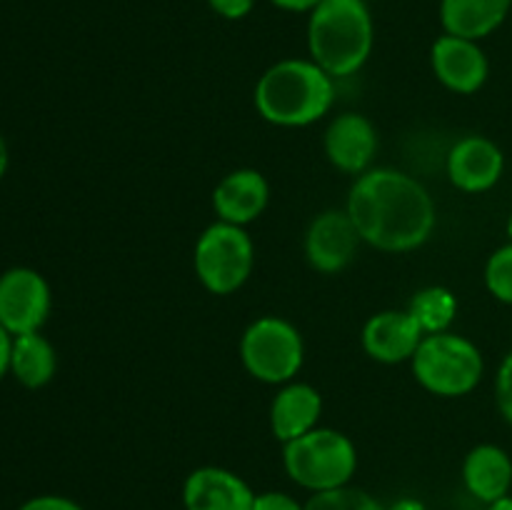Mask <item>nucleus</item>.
I'll use <instances>...</instances> for the list:
<instances>
[{"mask_svg":"<svg viewBox=\"0 0 512 510\" xmlns=\"http://www.w3.org/2000/svg\"><path fill=\"white\" fill-rule=\"evenodd\" d=\"M408 313L418 320L420 330L425 335L445 333L453 325L455 315H458V298L450 288L443 285H428V288L418 290L408 305Z\"/></svg>","mask_w":512,"mask_h":510,"instance_id":"obj_20","label":"nucleus"},{"mask_svg":"<svg viewBox=\"0 0 512 510\" xmlns=\"http://www.w3.org/2000/svg\"><path fill=\"white\" fill-rule=\"evenodd\" d=\"M10 350H13V335L0 325V380L10 373Z\"/></svg>","mask_w":512,"mask_h":510,"instance_id":"obj_28","label":"nucleus"},{"mask_svg":"<svg viewBox=\"0 0 512 510\" xmlns=\"http://www.w3.org/2000/svg\"><path fill=\"white\" fill-rule=\"evenodd\" d=\"M305 510H385V505L365 490L343 485V488L325 490V493H313L305 503Z\"/></svg>","mask_w":512,"mask_h":510,"instance_id":"obj_21","label":"nucleus"},{"mask_svg":"<svg viewBox=\"0 0 512 510\" xmlns=\"http://www.w3.org/2000/svg\"><path fill=\"white\" fill-rule=\"evenodd\" d=\"M58 370V355L53 343L45 335L25 333L15 335L13 350H10V375L18 380L23 388L38 390L53 380Z\"/></svg>","mask_w":512,"mask_h":510,"instance_id":"obj_19","label":"nucleus"},{"mask_svg":"<svg viewBox=\"0 0 512 510\" xmlns=\"http://www.w3.org/2000/svg\"><path fill=\"white\" fill-rule=\"evenodd\" d=\"M463 483L475 500L493 505L508 498L512 488V458L493 443L475 445L463 460Z\"/></svg>","mask_w":512,"mask_h":510,"instance_id":"obj_17","label":"nucleus"},{"mask_svg":"<svg viewBox=\"0 0 512 510\" xmlns=\"http://www.w3.org/2000/svg\"><path fill=\"white\" fill-rule=\"evenodd\" d=\"M485 288L500 303L512 305V243L495 250L485 263Z\"/></svg>","mask_w":512,"mask_h":510,"instance_id":"obj_22","label":"nucleus"},{"mask_svg":"<svg viewBox=\"0 0 512 510\" xmlns=\"http://www.w3.org/2000/svg\"><path fill=\"white\" fill-rule=\"evenodd\" d=\"M8 163H10L8 143H5L3 133H0V180H3V175H5V173H8Z\"/></svg>","mask_w":512,"mask_h":510,"instance_id":"obj_30","label":"nucleus"},{"mask_svg":"<svg viewBox=\"0 0 512 510\" xmlns=\"http://www.w3.org/2000/svg\"><path fill=\"white\" fill-rule=\"evenodd\" d=\"M320 415H323V395L318 393V388L290 380L278 390L270 405V430L280 443H290L318 428Z\"/></svg>","mask_w":512,"mask_h":510,"instance_id":"obj_16","label":"nucleus"},{"mask_svg":"<svg viewBox=\"0 0 512 510\" xmlns=\"http://www.w3.org/2000/svg\"><path fill=\"white\" fill-rule=\"evenodd\" d=\"M512 0H440V25L448 35L483 40L508 20Z\"/></svg>","mask_w":512,"mask_h":510,"instance_id":"obj_18","label":"nucleus"},{"mask_svg":"<svg viewBox=\"0 0 512 510\" xmlns=\"http://www.w3.org/2000/svg\"><path fill=\"white\" fill-rule=\"evenodd\" d=\"M360 243L363 240L345 210H325L315 215L305 233V258L318 273L335 275L353 263Z\"/></svg>","mask_w":512,"mask_h":510,"instance_id":"obj_10","label":"nucleus"},{"mask_svg":"<svg viewBox=\"0 0 512 510\" xmlns=\"http://www.w3.org/2000/svg\"><path fill=\"white\" fill-rule=\"evenodd\" d=\"M253 510H305V505H300L293 495L268 490V493L255 495Z\"/></svg>","mask_w":512,"mask_h":510,"instance_id":"obj_24","label":"nucleus"},{"mask_svg":"<svg viewBox=\"0 0 512 510\" xmlns=\"http://www.w3.org/2000/svg\"><path fill=\"white\" fill-rule=\"evenodd\" d=\"M495 400H498L503 418L512 425V350L500 363L498 378H495Z\"/></svg>","mask_w":512,"mask_h":510,"instance_id":"obj_23","label":"nucleus"},{"mask_svg":"<svg viewBox=\"0 0 512 510\" xmlns=\"http://www.w3.org/2000/svg\"><path fill=\"white\" fill-rule=\"evenodd\" d=\"M53 308L50 285L38 270L10 268L0 275V325L10 335L38 333Z\"/></svg>","mask_w":512,"mask_h":510,"instance_id":"obj_8","label":"nucleus"},{"mask_svg":"<svg viewBox=\"0 0 512 510\" xmlns=\"http://www.w3.org/2000/svg\"><path fill=\"white\" fill-rule=\"evenodd\" d=\"M435 78L458 95H473L488 83L490 60L478 40L443 33L430 48Z\"/></svg>","mask_w":512,"mask_h":510,"instance_id":"obj_9","label":"nucleus"},{"mask_svg":"<svg viewBox=\"0 0 512 510\" xmlns=\"http://www.w3.org/2000/svg\"><path fill=\"white\" fill-rule=\"evenodd\" d=\"M18 510H83L75 500L63 498V495H38L20 505Z\"/></svg>","mask_w":512,"mask_h":510,"instance_id":"obj_26","label":"nucleus"},{"mask_svg":"<svg viewBox=\"0 0 512 510\" xmlns=\"http://www.w3.org/2000/svg\"><path fill=\"white\" fill-rule=\"evenodd\" d=\"M210 10L225 20H243L253 13L255 0H208Z\"/></svg>","mask_w":512,"mask_h":510,"instance_id":"obj_25","label":"nucleus"},{"mask_svg":"<svg viewBox=\"0 0 512 510\" xmlns=\"http://www.w3.org/2000/svg\"><path fill=\"white\" fill-rule=\"evenodd\" d=\"M195 275L213 295L243 288L255 268V243L240 225L215 220L200 233L193 253Z\"/></svg>","mask_w":512,"mask_h":510,"instance_id":"obj_6","label":"nucleus"},{"mask_svg":"<svg viewBox=\"0 0 512 510\" xmlns=\"http://www.w3.org/2000/svg\"><path fill=\"white\" fill-rule=\"evenodd\" d=\"M255 493L238 473L218 465L195 468L183 483L185 510H253Z\"/></svg>","mask_w":512,"mask_h":510,"instance_id":"obj_14","label":"nucleus"},{"mask_svg":"<svg viewBox=\"0 0 512 510\" xmlns=\"http://www.w3.org/2000/svg\"><path fill=\"white\" fill-rule=\"evenodd\" d=\"M410 365L420 388L438 398L473 393L485 373V358L478 345L453 330L425 335Z\"/></svg>","mask_w":512,"mask_h":510,"instance_id":"obj_5","label":"nucleus"},{"mask_svg":"<svg viewBox=\"0 0 512 510\" xmlns=\"http://www.w3.org/2000/svg\"><path fill=\"white\" fill-rule=\"evenodd\" d=\"M378 145V130L373 120L360 113L335 115L323 138L330 165L348 175H363L365 170L373 168Z\"/></svg>","mask_w":512,"mask_h":510,"instance_id":"obj_12","label":"nucleus"},{"mask_svg":"<svg viewBox=\"0 0 512 510\" xmlns=\"http://www.w3.org/2000/svg\"><path fill=\"white\" fill-rule=\"evenodd\" d=\"M270 185L255 168H238L225 175L213 190V210L218 220L245 228L265 213Z\"/></svg>","mask_w":512,"mask_h":510,"instance_id":"obj_15","label":"nucleus"},{"mask_svg":"<svg viewBox=\"0 0 512 510\" xmlns=\"http://www.w3.org/2000/svg\"><path fill=\"white\" fill-rule=\"evenodd\" d=\"M308 53L328 75L350 78L368 63L375 43L365 0H323L308 13Z\"/></svg>","mask_w":512,"mask_h":510,"instance_id":"obj_3","label":"nucleus"},{"mask_svg":"<svg viewBox=\"0 0 512 510\" xmlns=\"http://www.w3.org/2000/svg\"><path fill=\"white\" fill-rule=\"evenodd\" d=\"M270 3L285 13H313L323 0H270Z\"/></svg>","mask_w":512,"mask_h":510,"instance_id":"obj_27","label":"nucleus"},{"mask_svg":"<svg viewBox=\"0 0 512 510\" xmlns=\"http://www.w3.org/2000/svg\"><path fill=\"white\" fill-rule=\"evenodd\" d=\"M485 510H512V495H508V498H503V500H498V503L488 505Z\"/></svg>","mask_w":512,"mask_h":510,"instance_id":"obj_31","label":"nucleus"},{"mask_svg":"<svg viewBox=\"0 0 512 510\" xmlns=\"http://www.w3.org/2000/svg\"><path fill=\"white\" fill-rule=\"evenodd\" d=\"M345 213L360 240L383 253H410L433 235L438 223L433 195L413 175L395 168H370L348 193Z\"/></svg>","mask_w":512,"mask_h":510,"instance_id":"obj_1","label":"nucleus"},{"mask_svg":"<svg viewBox=\"0 0 512 510\" xmlns=\"http://www.w3.org/2000/svg\"><path fill=\"white\" fill-rule=\"evenodd\" d=\"M505 230H508V240L512 243V215L508 218V228H505Z\"/></svg>","mask_w":512,"mask_h":510,"instance_id":"obj_32","label":"nucleus"},{"mask_svg":"<svg viewBox=\"0 0 512 510\" xmlns=\"http://www.w3.org/2000/svg\"><path fill=\"white\" fill-rule=\"evenodd\" d=\"M240 360L260 383L285 385L295 380L305 363L303 335L290 320L263 315L245 328L240 338Z\"/></svg>","mask_w":512,"mask_h":510,"instance_id":"obj_7","label":"nucleus"},{"mask_svg":"<svg viewBox=\"0 0 512 510\" xmlns=\"http://www.w3.org/2000/svg\"><path fill=\"white\" fill-rule=\"evenodd\" d=\"M283 468L300 488L325 493L350 485L358 470V450L345 433L318 425L310 433L283 443Z\"/></svg>","mask_w":512,"mask_h":510,"instance_id":"obj_4","label":"nucleus"},{"mask_svg":"<svg viewBox=\"0 0 512 510\" xmlns=\"http://www.w3.org/2000/svg\"><path fill=\"white\" fill-rule=\"evenodd\" d=\"M445 170L455 188L480 195L500 183L505 173V155L500 145L485 135H465L450 148Z\"/></svg>","mask_w":512,"mask_h":510,"instance_id":"obj_11","label":"nucleus"},{"mask_svg":"<svg viewBox=\"0 0 512 510\" xmlns=\"http://www.w3.org/2000/svg\"><path fill=\"white\" fill-rule=\"evenodd\" d=\"M255 110L278 128H305L330 113L335 78L310 58H285L270 65L255 85Z\"/></svg>","mask_w":512,"mask_h":510,"instance_id":"obj_2","label":"nucleus"},{"mask_svg":"<svg viewBox=\"0 0 512 510\" xmlns=\"http://www.w3.org/2000/svg\"><path fill=\"white\" fill-rule=\"evenodd\" d=\"M385 510H425V505L418 498H400L393 505H388Z\"/></svg>","mask_w":512,"mask_h":510,"instance_id":"obj_29","label":"nucleus"},{"mask_svg":"<svg viewBox=\"0 0 512 510\" xmlns=\"http://www.w3.org/2000/svg\"><path fill=\"white\" fill-rule=\"evenodd\" d=\"M425 333L408 310H380L370 315L363 325V350L373 360L385 365H398L413 360L415 350L423 343Z\"/></svg>","mask_w":512,"mask_h":510,"instance_id":"obj_13","label":"nucleus"}]
</instances>
